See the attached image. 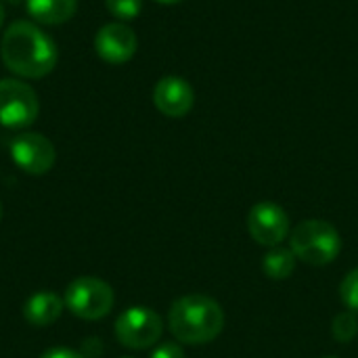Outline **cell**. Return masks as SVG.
I'll return each mask as SVG.
<instances>
[{"label": "cell", "mask_w": 358, "mask_h": 358, "mask_svg": "<svg viewBox=\"0 0 358 358\" xmlns=\"http://www.w3.org/2000/svg\"><path fill=\"white\" fill-rule=\"evenodd\" d=\"M2 61L21 78H44L48 76L59 59L57 46L48 34L29 21H15L2 36Z\"/></svg>", "instance_id": "6da1fadb"}, {"label": "cell", "mask_w": 358, "mask_h": 358, "mask_svg": "<svg viewBox=\"0 0 358 358\" xmlns=\"http://www.w3.org/2000/svg\"><path fill=\"white\" fill-rule=\"evenodd\" d=\"M168 327L172 336L189 346H201L214 342L224 329V313L220 304L203 294H191L178 298L168 315Z\"/></svg>", "instance_id": "7a4b0ae2"}, {"label": "cell", "mask_w": 358, "mask_h": 358, "mask_svg": "<svg viewBox=\"0 0 358 358\" xmlns=\"http://www.w3.org/2000/svg\"><path fill=\"white\" fill-rule=\"evenodd\" d=\"M289 235L294 256L310 266L331 264L342 252V237L327 220H302Z\"/></svg>", "instance_id": "3957f363"}, {"label": "cell", "mask_w": 358, "mask_h": 358, "mask_svg": "<svg viewBox=\"0 0 358 358\" xmlns=\"http://www.w3.org/2000/svg\"><path fill=\"white\" fill-rule=\"evenodd\" d=\"M115 302L109 283L96 277H78L65 292V306L84 321H96L111 313Z\"/></svg>", "instance_id": "277c9868"}, {"label": "cell", "mask_w": 358, "mask_h": 358, "mask_svg": "<svg viewBox=\"0 0 358 358\" xmlns=\"http://www.w3.org/2000/svg\"><path fill=\"white\" fill-rule=\"evenodd\" d=\"M164 334L162 317L147 306H132L115 321V338L122 346L132 350H145L159 342Z\"/></svg>", "instance_id": "5b68a950"}, {"label": "cell", "mask_w": 358, "mask_h": 358, "mask_svg": "<svg viewBox=\"0 0 358 358\" xmlns=\"http://www.w3.org/2000/svg\"><path fill=\"white\" fill-rule=\"evenodd\" d=\"M40 111L34 88L19 80H0V124L21 130L36 122Z\"/></svg>", "instance_id": "8992f818"}, {"label": "cell", "mask_w": 358, "mask_h": 358, "mask_svg": "<svg viewBox=\"0 0 358 358\" xmlns=\"http://www.w3.org/2000/svg\"><path fill=\"white\" fill-rule=\"evenodd\" d=\"M248 231L256 243L266 248H279L292 233L289 216L279 203H256L248 214Z\"/></svg>", "instance_id": "52a82bcc"}, {"label": "cell", "mask_w": 358, "mask_h": 358, "mask_svg": "<svg viewBox=\"0 0 358 358\" xmlns=\"http://www.w3.org/2000/svg\"><path fill=\"white\" fill-rule=\"evenodd\" d=\"M13 162L27 174L40 176L46 174L55 164V147L52 143L38 132H23L10 143Z\"/></svg>", "instance_id": "ba28073f"}, {"label": "cell", "mask_w": 358, "mask_h": 358, "mask_svg": "<svg viewBox=\"0 0 358 358\" xmlns=\"http://www.w3.org/2000/svg\"><path fill=\"white\" fill-rule=\"evenodd\" d=\"M94 50L105 63L122 65L136 52V34L124 23H107L94 36Z\"/></svg>", "instance_id": "9c48e42d"}, {"label": "cell", "mask_w": 358, "mask_h": 358, "mask_svg": "<svg viewBox=\"0 0 358 358\" xmlns=\"http://www.w3.org/2000/svg\"><path fill=\"white\" fill-rule=\"evenodd\" d=\"M153 103L168 117H185L195 103V92L185 78L166 76L153 88Z\"/></svg>", "instance_id": "30bf717a"}, {"label": "cell", "mask_w": 358, "mask_h": 358, "mask_svg": "<svg viewBox=\"0 0 358 358\" xmlns=\"http://www.w3.org/2000/svg\"><path fill=\"white\" fill-rule=\"evenodd\" d=\"M63 306H65V300L61 296H57L52 292H38L25 302L23 315L29 325L48 327L61 317Z\"/></svg>", "instance_id": "8fae6325"}, {"label": "cell", "mask_w": 358, "mask_h": 358, "mask_svg": "<svg viewBox=\"0 0 358 358\" xmlns=\"http://www.w3.org/2000/svg\"><path fill=\"white\" fill-rule=\"evenodd\" d=\"M31 19L44 25H59L76 15L78 0H25Z\"/></svg>", "instance_id": "7c38bea8"}, {"label": "cell", "mask_w": 358, "mask_h": 358, "mask_svg": "<svg viewBox=\"0 0 358 358\" xmlns=\"http://www.w3.org/2000/svg\"><path fill=\"white\" fill-rule=\"evenodd\" d=\"M296 256L292 250H285V248H271L264 258H262V271L268 279H275V281H283V279H289L292 273L296 271Z\"/></svg>", "instance_id": "4fadbf2b"}, {"label": "cell", "mask_w": 358, "mask_h": 358, "mask_svg": "<svg viewBox=\"0 0 358 358\" xmlns=\"http://www.w3.org/2000/svg\"><path fill=\"white\" fill-rule=\"evenodd\" d=\"M331 334L336 338V342L340 344H350L358 336V319L355 313L346 310L336 315L334 323H331Z\"/></svg>", "instance_id": "5bb4252c"}, {"label": "cell", "mask_w": 358, "mask_h": 358, "mask_svg": "<svg viewBox=\"0 0 358 358\" xmlns=\"http://www.w3.org/2000/svg\"><path fill=\"white\" fill-rule=\"evenodd\" d=\"M340 298L350 313L358 315V268H352L344 277V281L340 285Z\"/></svg>", "instance_id": "9a60e30c"}, {"label": "cell", "mask_w": 358, "mask_h": 358, "mask_svg": "<svg viewBox=\"0 0 358 358\" xmlns=\"http://www.w3.org/2000/svg\"><path fill=\"white\" fill-rule=\"evenodd\" d=\"M105 4L113 17L124 19V21L138 17V13L143 8V0H105Z\"/></svg>", "instance_id": "2e32d148"}, {"label": "cell", "mask_w": 358, "mask_h": 358, "mask_svg": "<svg viewBox=\"0 0 358 358\" xmlns=\"http://www.w3.org/2000/svg\"><path fill=\"white\" fill-rule=\"evenodd\" d=\"M151 358H187L185 357V350L176 344V342H164L159 344L153 352Z\"/></svg>", "instance_id": "e0dca14e"}, {"label": "cell", "mask_w": 358, "mask_h": 358, "mask_svg": "<svg viewBox=\"0 0 358 358\" xmlns=\"http://www.w3.org/2000/svg\"><path fill=\"white\" fill-rule=\"evenodd\" d=\"M40 358H84V357H82V355H78V352H73V350H69V348H52V350L44 352Z\"/></svg>", "instance_id": "ac0fdd59"}, {"label": "cell", "mask_w": 358, "mask_h": 358, "mask_svg": "<svg viewBox=\"0 0 358 358\" xmlns=\"http://www.w3.org/2000/svg\"><path fill=\"white\" fill-rule=\"evenodd\" d=\"M2 21H4V6H2V2H0V25H2Z\"/></svg>", "instance_id": "d6986e66"}, {"label": "cell", "mask_w": 358, "mask_h": 358, "mask_svg": "<svg viewBox=\"0 0 358 358\" xmlns=\"http://www.w3.org/2000/svg\"><path fill=\"white\" fill-rule=\"evenodd\" d=\"M157 2H164V4H174V2H180V0H157Z\"/></svg>", "instance_id": "ffe728a7"}, {"label": "cell", "mask_w": 358, "mask_h": 358, "mask_svg": "<svg viewBox=\"0 0 358 358\" xmlns=\"http://www.w3.org/2000/svg\"><path fill=\"white\" fill-rule=\"evenodd\" d=\"M6 2H10V4H19V2H23V0H6Z\"/></svg>", "instance_id": "44dd1931"}, {"label": "cell", "mask_w": 358, "mask_h": 358, "mask_svg": "<svg viewBox=\"0 0 358 358\" xmlns=\"http://www.w3.org/2000/svg\"><path fill=\"white\" fill-rule=\"evenodd\" d=\"M0 218H2V203H0Z\"/></svg>", "instance_id": "7402d4cb"}, {"label": "cell", "mask_w": 358, "mask_h": 358, "mask_svg": "<svg viewBox=\"0 0 358 358\" xmlns=\"http://www.w3.org/2000/svg\"><path fill=\"white\" fill-rule=\"evenodd\" d=\"M325 358H338V357H325Z\"/></svg>", "instance_id": "603a6c76"}]
</instances>
